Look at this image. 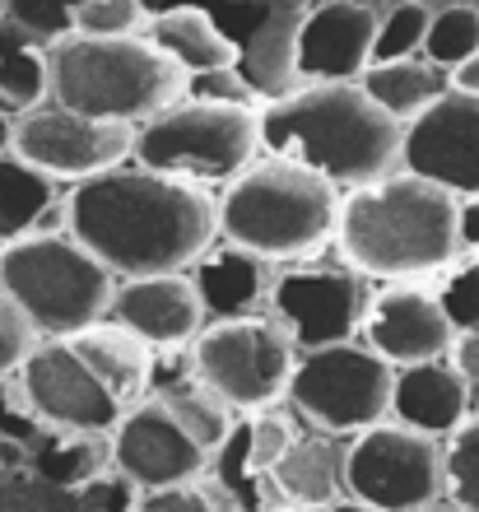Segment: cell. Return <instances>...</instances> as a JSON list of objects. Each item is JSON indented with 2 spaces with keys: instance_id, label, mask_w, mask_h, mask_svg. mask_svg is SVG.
Instances as JSON below:
<instances>
[{
  "instance_id": "cell-1",
  "label": "cell",
  "mask_w": 479,
  "mask_h": 512,
  "mask_svg": "<svg viewBox=\"0 0 479 512\" xmlns=\"http://www.w3.org/2000/svg\"><path fill=\"white\" fill-rule=\"evenodd\" d=\"M70 238L117 280L187 275L219 247V201L200 182L121 163L66 196Z\"/></svg>"
},
{
  "instance_id": "cell-2",
  "label": "cell",
  "mask_w": 479,
  "mask_h": 512,
  "mask_svg": "<svg viewBox=\"0 0 479 512\" xmlns=\"http://www.w3.org/2000/svg\"><path fill=\"white\" fill-rule=\"evenodd\" d=\"M261 154L307 163L340 191H359L405 168V126L359 80L298 84L261 108Z\"/></svg>"
},
{
  "instance_id": "cell-3",
  "label": "cell",
  "mask_w": 479,
  "mask_h": 512,
  "mask_svg": "<svg viewBox=\"0 0 479 512\" xmlns=\"http://www.w3.org/2000/svg\"><path fill=\"white\" fill-rule=\"evenodd\" d=\"M340 256L349 270L368 280L419 284L428 275H447L461 243V196L414 173H391L359 191H345L340 215Z\"/></svg>"
},
{
  "instance_id": "cell-4",
  "label": "cell",
  "mask_w": 479,
  "mask_h": 512,
  "mask_svg": "<svg viewBox=\"0 0 479 512\" xmlns=\"http://www.w3.org/2000/svg\"><path fill=\"white\" fill-rule=\"evenodd\" d=\"M345 191L317 168L293 159H261L219 196V238L275 261H307L340 238Z\"/></svg>"
},
{
  "instance_id": "cell-5",
  "label": "cell",
  "mask_w": 479,
  "mask_h": 512,
  "mask_svg": "<svg viewBox=\"0 0 479 512\" xmlns=\"http://www.w3.org/2000/svg\"><path fill=\"white\" fill-rule=\"evenodd\" d=\"M191 98V75L149 38H66L52 47V103L94 122L140 126Z\"/></svg>"
},
{
  "instance_id": "cell-6",
  "label": "cell",
  "mask_w": 479,
  "mask_h": 512,
  "mask_svg": "<svg viewBox=\"0 0 479 512\" xmlns=\"http://www.w3.org/2000/svg\"><path fill=\"white\" fill-rule=\"evenodd\" d=\"M0 289L47 340H70L112 317L117 275L70 233H28L0 247Z\"/></svg>"
},
{
  "instance_id": "cell-7",
  "label": "cell",
  "mask_w": 479,
  "mask_h": 512,
  "mask_svg": "<svg viewBox=\"0 0 479 512\" xmlns=\"http://www.w3.org/2000/svg\"><path fill=\"white\" fill-rule=\"evenodd\" d=\"M261 159V108L187 98L135 131V163L187 182H233Z\"/></svg>"
},
{
  "instance_id": "cell-8",
  "label": "cell",
  "mask_w": 479,
  "mask_h": 512,
  "mask_svg": "<svg viewBox=\"0 0 479 512\" xmlns=\"http://www.w3.org/2000/svg\"><path fill=\"white\" fill-rule=\"evenodd\" d=\"M289 405L317 433L359 438L386 419H396V364H386L373 345H331L298 359Z\"/></svg>"
},
{
  "instance_id": "cell-9",
  "label": "cell",
  "mask_w": 479,
  "mask_h": 512,
  "mask_svg": "<svg viewBox=\"0 0 479 512\" xmlns=\"http://www.w3.org/2000/svg\"><path fill=\"white\" fill-rule=\"evenodd\" d=\"M191 364L233 410L266 415L289 401L293 373H298V345L289 326L270 312L210 322L191 345Z\"/></svg>"
},
{
  "instance_id": "cell-10",
  "label": "cell",
  "mask_w": 479,
  "mask_h": 512,
  "mask_svg": "<svg viewBox=\"0 0 479 512\" xmlns=\"http://www.w3.org/2000/svg\"><path fill=\"white\" fill-rule=\"evenodd\" d=\"M345 494L382 512H424L447 503V443L386 419L349 438Z\"/></svg>"
},
{
  "instance_id": "cell-11",
  "label": "cell",
  "mask_w": 479,
  "mask_h": 512,
  "mask_svg": "<svg viewBox=\"0 0 479 512\" xmlns=\"http://www.w3.org/2000/svg\"><path fill=\"white\" fill-rule=\"evenodd\" d=\"M14 154L28 159L52 182L80 187L89 177H103L121 163H135V126L94 122L80 112H66L56 103L24 112L14 126Z\"/></svg>"
},
{
  "instance_id": "cell-12",
  "label": "cell",
  "mask_w": 479,
  "mask_h": 512,
  "mask_svg": "<svg viewBox=\"0 0 479 512\" xmlns=\"http://www.w3.org/2000/svg\"><path fill=\"white\" fill-rule=\"evenodd\" d=\"M28 401L52 433H112L126 419V405L84 364L70 340H42L19 373Z\"/></svg>"
},
{
  "instance_id": "cell-13",
  "label": "cell",
  "mask_w": 479,
  "mask_h": 512,
  "mask_svg": "<svg viewBox=\"0 0 479 512\" xmlns=\"http://www.w3.org/2000/svg\"><path fill=\"white\" fill-rule=\"evenodd\" d=\"M368 289L363 275L349 266H298L280 275L270 312L289 326V336L298 350H331V345H349L363 331L368 317Z\"/></svg>"
},
{
  "instance_id": "cell-14",
  "label": "cell",
  "mask_w": 479,
  "mask_h": 512,
  "mask_svg": "<svg viewBox=\"0 0 479 512\" xmlns=\"http://www.w3.org/2000/svg\"><path fill=\"white\" fill-rule=\"evenodd\" d=\"M112 466L131 475L145 494H159V489L205 480L210 452L177 424V415L159 396H149L135 410H126V419L112 429Z\"/></svg>"
},
{
  "instance_id": "cell-15",
  "label": "cell",
  "mask_w": 479,
  "mask_h": 512,
  "mask_svg": "<svg viewBox=\"0 0 479 512\" xmlns=\"http://www.w3.org/2000/svg\"><path fill=\"white\" fill-rule=\"evenodd\" d=\"M405 173L438 182L452 196H479V94L452 89L405 126Z\"/></svg>"
},
{
  "instance_id": "cell-16",
  "label": "cell",
  "mask_w": 479,
  "mask_h": 512,
  "mask_svg": "<svg viewBox=\"0 0 479 512\" xmlns=\"http://www.w3.org/2000/svg\"><path fill=\"white\" fill-rule=\"evenodd\" d=\"M456 331L447 308H442L438 289H419V284H386L368 298V317H363V345H373L386 364L410 368L433 364V359H452Z\"/></svg>"
},
{
  "instance_id": "cell-17",
  "label": "cell",
  "mask_w": 479,
  "mask_h": 512,
  "mask_svg": "<svg viewBox=\"0 0 479 512\" xmlns=\"http://www.w3.org/2000/svg\"><path fill=\"white\" fill-rule=\"evenodd\" d=\"M377 28H382V19L368 5H354V0H326L317 10H307L303 33H298V80H363L373 66Z\"/></svg>"
},
{
  "instance_id": "cell-18",
  "label": "cell",
  "mask_w": 479,
  "mask_h": 512,
  "mask_svg": "<svg viewBox=\"0 0 479 512\" xmlns=\"http://www.w3.org/2000/svg\"><path fill=\"white\" fill-rule=\"evenodd\" d=\"M107 322L126 326L149 350H182L200 340V331L210 326V312L191 275H149V280L121 284Z\"/></svg>"
},
{
  "instance_id": "cell-19",
  "label": "cell",
  "mask_w": 479,
  "mask_h": 512,
  "mask_svg": "<svg viewBox=\"0 0 479 512\" xmlns=\"http://www.w3.org/2000/svg\"><path fill=\"white\" fill-rule=\"evenodd\" d=\"M470 415H475V401L452 359L396 368V424H410L433 438H452Z\"/></svg>"
},
{
  "instance_id": "cell-20",
  "label": "cell",
  "mask_w": 479,
  "mask_h": 512,
  "mask_svg": "<svg viewBox=\"0 0 479 512\" xmlns=\"http://www.w3.org/2000/svg\"><path fill=\"white\" fill-rule=\"evenodd\" d=\"M210 322H233V317H256L275 298V275H270L266 256L247 252V247H214L196 270H191Z\"/></svg>"
},
{
  "instance_id": "cell-21",
  "label": "cell",
  "mask_w": 479,
  "mask_h": 512,
  "mask_svg": "<svg viewBox=\"0 0 479 512\" xmlns=\"http://www.w3.org/2000/svg\"><path fill=\"white\" fill-rule=\"evenodd\" d=\"M70 345L84 354V364L107 382V391H112L126 410H135L140 401L154 396V368H159V359H154V350H149L140 336H131L126 326L98 322V326H89V331H80V336H70Z\"/></svg>"
},
{
  "instance_id": "cell-22",
  "label": "cell",
  "mask_w": 479,
  "mask_h": 512,
  "mask_svg": "<svg viewBox=\"0 0 479 512\" xmlns=\"http://www.w3.org/2000/svg\"><path fill=\"white\" fill-rule=\"evenodd\" d=\"M145 38L154 42L159 52L173 56L191 80H196V75H219V70L242 66V52L233 47V38H228L205 10H196V5H177V10L154 14L145 28Z\"/></svg>"
},
{
  "instance_id": "cell-23",
  "label": "cell",
  "mask_w": 479,
  "mask_h": 512,
  "mask_svg": "<svg viewBox=\"0 0 479 512\" xmlns=\"http://www.w3.org/2000/svg\"><path fill=\"white\" fill-rule=\"evenodd\" d=\"M154 396L173 410L177 424H182L210 457L219 447H228V438L238 433L233 429V415H238V410L200 378L196 364H191V354L177 368H154Z\"/></svg>"
},
{
  "instance_id": "cell-24",
  "label": "cell",
  "mask_w": 479,
  "mask_h": 512,
  "mask_svg": "<svg viewBox=\"0 0 479 512\" xmlns=\"http://www.w3.org/2000/svg\"><path fill=\"white\" fill-rule=\"evenodd\" d=\"M275 494L298 508H331L345 499V447L331 443V433H298L289 457L270 471Z\"/></svg>"
},
{
  "instance_id": "cell-25",
  "label": "cell",
  "mask_w": 479,
  "mask_h": 512,
  "mask_svg": "<svg viewBox=\"0 0 479 512\" xmlns=\"http://www.w3.org/2000/svg\"><path fill=\"white\" fill-rule=\"evenodd\" d=\"M303 0H289L284 14H270L266 24L252 33V42L242 47V80L252 84V94L261 98H284L293 94L298 80V33H303Z\"/></svg>"
},
{
  "instance_id": "cell-26",
  "label": "cell",
  "mask_w": 479,
  "mask_h": 512,
  "mask_svg": "<svg viewBox=\"0 0 479 512\" xmlns=\"http://www.w3.org/2000/svg\"><path fill=\"white\" fill-rule=\"evenodd\" d=\"M363 89L373 94L382 112H391L400 126H410L414 117H424L438 98L452 94V75L433 66L428 56H405V61H386V66H368Z\"/></svg>"
},
{
  "instance_id": "cell-27",
  "label": "cell",
  "mask_w": 479,
  "mask_h": 512,
  "mask_svg": "<svg viewBox=\"0 0 479 512\" xmlns=\"http://www.w3.org/2000/svg\"><path fill=\"white\" fill-rule=\"evenodd\" d=\"M56 187H61V182L38 173V168L28 159H19L14 149L0 154V247H10L42 229V219L61 205Z\"/></svg>"
},
{
  "instance_id": "cell-28",
  "label": "cell",
  "mask_w": 479,
  "mask_h": 512,
  "mask_svg": "<svg viewBox=\"0 0 479 512\" xmlns=\"http://www.w3.org/2000/svg\"><path fill=\"white\" fill-rule=\"evenodd\" d=\"M0 98L19 112L52 103V47L14 19H0Z\"/></svg>"
},
{
  "instance_id": "cell-29",
  "label": "cell",
  "mask_w": 479,
  "mask_h": 512,
  "mask_svg": "<svg viewBox=\"0 0 479 512\" xmlns=\"http://www.w3.org/2000/svg\"><path fill=\"white\" fill-rule=\"evenodd\" d=\"M38 466L52 485L84 489L103 471H112V433H47L33 452Z\"/></svg>"
},
{
  "instance_id": "cell-30",
  "label": "cell",
  "mask_w": 479,
  "mask_h": 512,
  "mask_svg": "<svg viewBox=\"0 0 479 512\" xmlns=\"http://www.w3.org/2000/svg\"><path fill=\"white\" fill-rule=\"evenodd\" d=\"M424 56L433 66L447 70V75H456L470 56H479V10L475 5H447V10L433 14Z\"/></svg>"
},
{
  "instance_id": "cell-31",
  "label": "cell",
  "mask_w": 479,
  "mask_h": 512,
  "mask_svg": "<svg viewBox=\"0 0 479 512\" xmlns=\"http://www.w3.org/2000/svg\"><path fill=\"white\" fill-rule=\"evenodd\" d=\"M238 443H242V471L261 480V475H270L293 452L298 433H293V424L284 415L266 410V415H252L247 429H238Z\"/></svg>"
},
{
  "instance_id": "cell-32",
  "label": "cell",
  "mask_w": 479,
  "mask_h": 512,
  "mask_svg": "<svg viewBox=\"0 0 479 512\" xmlns=\"http://www.w3.org/2000/svg\"><path fill=\"white\" fill-rule=\"evenodd\" d=\"M428 28H433V10L419 5V0H405L382 19L377 28V47H373V66L386 61H405V56H424Z\"/></svg>"
},
{
  "instance_id": "cell-33",
  "label": "cell",
  "mask_w": 479,
  "mask_h": 512,
  "mask_svg": "<svg viewBox=\"0 0 479 512\" xmlns=\"http://www.w3.org/2000/svg\"><path fill=\"white\" fill-rule=\"evenodd\" d=\"M447 499L479 512V410L447 438Z\"/></svg>"
},
{
  "instance_id": "cell-34",
  "label": "cell",
  "mask_w": 479,
  "mask_h": 512,
  "mask_svg": "<svg viewBox=\"0 0 479 512\" xmlns=\"http://www.w3.org/2000/svg\"><path fill=\"white\" fill-rule=\"evenodd\" d=\"M149 19L145 0H84L75 38H145Z\"/></svg>"
},
{
  "instance_id": "cell-35",
  "label": "cell",
  "mask_w": 479,
  "mask_h": 512,
  "mask_svg": "<svg viewBox=\"0 0 479 512\" xmlns=\"http://www.w3.org/2000/svg\"><path fill=\"white\" fill-rule=\"evenodd\" d=\"M42 340L47 336L33 326V317L0 289V382L24 373V364L33 359V350H38Z\"/></svg>"
},
{
  "instance_id": "cell-36",
  "label": "cell",
  "mask_w": 479,
  "mask_h": 512,
  "mask_svg": "<svg viewBox=\"0 0 479 512\" xmlns=\"http://www.w3.org/2000/svg\"><path fill=\"white\" fill-rule=\"evenodd\" d=\"M80 10H84V0H10V19L19 28H28L33 38H42L47 47L75 38Z\"/></svg>"
},
{
  "instance_id": "cell-37",
  "label": "cell",
  "mask_w": 479,
  "mask_h": 512,
  "mask_svg": "<svg viewBox=\"0 0 479 512\" xmlns=\"http://www.w3.org/2000/svg\"><path fill=\"white\" fill-rule=\"evenodd\" d=\"M438 298L456 331H479V256L452 266L438 284Z\"/></svg>"
},
{
  "instance_id": "cell-38",
  "label": "cell",
  "mask_w": 479,
  "mask_h": 512,
  "mask_svg": "<svg viewBox=\"0 0 479 512\" xmlns=\"http://www.w3.org/2000/svg\"><path fill=\"white\" fill-rule=\"evenodd\" d=\"M47 424L38 419V410H33V401H28L24 382H0V438H14V443H28L33 452H38V443L47 438Z\"/></svg>"
},
{
  "instance_id": "cell-39",
  "label": "cell",
  "mask_w": 479,
  "mask_h": 512,
  "mask_svg": "<svg viewBox=\"0 0 479 512\" xmlns=\"http://www.w3.org/2000/svg\"><path fill=\"white\" fill-rule=\"evenodd\" d=\"M80 499L89 503V508H98V512H140L145 489L135 485L131 475H121L117 466H112V471H103L98 480H89V485L80 489Z\"/></svg>"
},
{
  "instance_id": "cell-40",
  "label": "cell",
  "mask_w": 479,
  "mask_h": 512,
  "mask_svg": "<svg viewBox=\"0 0 479 512\" xmlns=\"http://www.w3.org/2000/svg\"><path fill=\"white\" fill-rule=\"evenodd\" d=\"M140 512H233L219 494H214L205 480L196 485H177V489H159V494H145Z\"/></svg>"
},
{
  "instance_id": "cell-41",
  "label": "cell",
  "mask_w": 479,
  "mask_h": 512,
  "mask_svg": "<svg viewBox=\"0 0 479 512\" xmlns=\"http://www.w3.org/2000/svg\"><path fill=\"white\" fill-rule=\"evenodd\" d=\"M452 364L461 368V378H466V387H470V401H475V410H479V331H461V336H456Z\"/></svg>"
},
{
  "instance_id": "cell-42",
  "label": "cell",
  "mask_w": 479,
  "mask_h": 512,
  "mask_svg": "<svg viewBox=\"0 0 479 512\" xmlns=\"http://www.w3.org/2000/svg\"><path fill=\"white\" fill-rule=\"evenodd\" d=\"M461 243L470 256H479V196L461 201Z\"/></svg>"
},
{
  "instance_id": "cell-43",
  "label": "cell",
  "mask_w": 479,
  "mask_h": 512,
  "mask_svg": "<svg viewBox=\"0 0 479 512\" xmlns=\"http://www.w3.org/2000/svg\"><path fill=\"white\" fill-rule=\"evenodd\" d=\"M28 466H33V447L0 438V471H28Z\"/></svg>"
},
{
  "instance_id": "cell-44",
  "label": "cell",
  "mask_w": 479,
  "mask_h": 512,
  "mask_svg": "<svg viewBox=\"0 0 479 512\" xmlns=\"http://www.w3.org/2000/svg\"><path fill=\"white\" fill-rule=\"evenodd\" d=\"M19 117H24V112L14 108L10 98H0V154L14 149V126H19Z\"/></svg>"
},
{
  "instance_id": "cell-45",
  "label": "cell",
  "mask_w": 479,
  "mask_h": 512,
  "mask_svg": "<svg viewBox=\"0 0 479 512\" xmlns=\"http://www.w3.org/2000/svg\"><path fill=\"white\" fill-rule=\"evenodd\" d=\"M452 89H461V94H479V56H470L466 66L452 75Z\"/></svg>"
},
{
  "instance_id": "cell-46",
  "label": "cell",
  "mask_w": 479,
  "mask_h": 512,
  "mask_svg": "<svg viewBox=\"0 0 479 512\" xmlns=\"http://www.w3.org/2000/svg\"><path fill=\"white\" fill-rule=\"evenodd\" d=\"M326 512H382V508H368V503H359V499H349V494H345V499L331 503Z\"/></svg>"
},
{
  "instance_id": "cell-47",
  "label": "cell",
  "mask_w": 479,
  "mask_h": 512,
  "mask_svg": "<svg viewBox=\"0 0 479 512\" xmlns=\"http://www.w3.org/2000/svg\"><path fill=\"white\" fill-rule=\"evenodd\" d=\"M424 512H466V508H456V503L447 499V503H433V508H424Z\"/></svg>"
},
{
  "instance_id": "cell-48",
  "label": "cell",
  "mask_w": 479,
  "mask_h": 512,
  "mask_svg": "<svg viewBox=\"0 0 479 512\" xmlns=\"http://www.w3.org/2000/svg\"><path fill=\"white\" fill-rule=\"evenodd\" d=\"M0 19H10V0H0Z\"/></svg>"
},
{
  "instance_id": "cell-49",
  "label": "cell",
  "mask_w": 479,
  "mask_h": 512,
  "mask_svg": "<svg viewBox=\"0 0 479 512\" xmlns=\"http://www.w3.org/2000/svg\"><path fill=\"white\" fill-rule=\"evenodd\" d=\"M303 5H312V10H317V5H326V0H303Z\"/></svg>"
}]
</instances>
